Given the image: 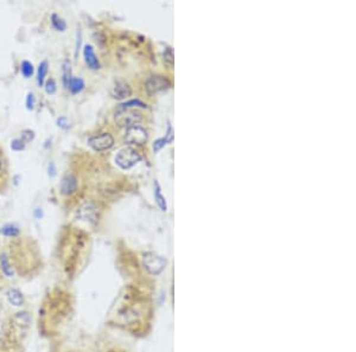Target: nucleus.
Listing matches in <instances>:
<instances>
[{"mask_svg": "<svg viewBox=\"0 0 356 352\" xmlns=\"http://www.w3.org/2000/svg\"><path fill=\"white\" fill-rule=\"evenodd\" d=\"M166 261L162 256L155 253H145L141 255V267L147 275L156 276L162 273L165 268Z\"/></svg>", "mask_w": 356, "mask_h": 352, "instance_id": "nucleus-7", "label": "nucleus"}, {"mask_svg": "<svg viewBox=\"0 0 356 352\" xmlns=\"http://www.w3.org/2000/svg\"><path fill=\"white\" fill-rule=\"evenodd\" d=\"M44 89H45L46 94H49V95H52V94L56 93L57 90V85H56V82H55L54 79H48L45 81V83H44Z\"/></svg>", "mask_w": 356, "mask_h": 352, "instance_id": "nucleus-28", "label": "nucleus"}, {"mask_svg": "<svg viewBox=\"0 0 356 352\" xmlns=\"http://www.w3.org/2000/svg\"><path fill=\"white\" fill-rule=\"evenodd\" d=\"M73 79L71 75V65L69 61H65L62 64V82L66 89H68V85L70 83V80Z\"/></svg>", "mask_w": 356, "mask_h": 352, "instance_id": "nucleus-22", "label": "nucleus"}, {"mask_svg": "<svg viewBox=\"0 0 356 352\" xmlns=\"http://www.w3.org/2000/svg\"><path fill=\"white\" fill-rule=\"evenodd\" d=\"M56 165H55L54 162H50L49 165H48V174L49 177H51V178H54L55 176H56Z\"/></svg>", "mask_w": 356, "mask_h": 352, "instance_id": "nucleus-34", "label": "nucleus"}, {"mask_svg": "<svg viewBox=\"0 0 356 352\" xmlns=\"http://www.w3.org/2000/svg\"><path fill=\"white\" fill-rule=\"evenodd\" d=\"M76 303L71 285L60 281L46 288L35 314L38 337L51 342L65 336L76 314Z\"/></svg>", "mask_w": 356, "mask_h": 352, "instance_id": "nucleus-1", "label": "nucleus"}, {"mask_svg": "<svg viewBox=\"0 0 356 352\" xmlns=\"http://www.w3.org/2000/svg\"><path fill=\"white\" fill-rule=\"evenodd\" d=\"M60 190L61 193L63 196H69V195H73L75 191L77 190V179L74 174H67L61 180V185H60Z\"/></svg>", "mask_w": 356, "mask_h": 352, "instance_id": "nucleus-16", "label": "nucleus"}, {"mask_svg": "<svg viewBox=\"0 0 356 352\" xmlns=\"http://www.w3.org/2000/svg\"><path fill=\"white\" fill-rule=\"evenodd\" d=\"M135 107L147 108V104H144V102L140 101V100H130V101L119 104L118 109H132V108H135Z\"/></svg>", "mask_w": 356, "mask_h": 352, "instance_id": "nucleus-26", "label": "nucleus"}, {"mask_svg": "<svg viewBox=\"0 0 356 352\" xmlns=\"http://www.w3.org/2000/svg\"><path fill=\"white\" fill-rule=\"evenodd\" d=\"M21 73L25 79H30V77H32L33 74H35V68H33L32 63L26 60L23 61V62L21 63Z\"/></svg>", "mask_w": 356, "mask_h": 352, "instance_id": "nucleus-25", "label": "nucleus"}, {"mask_svg": "<svg viewBox=\"0 0 356 352\" xmlns=\"http://www.w3.org/2000/svg\"><path fill=\"white\" fill-rule=\"evenodd\" d=\"M11 242L0 251V271L6 281H30L37 278L44 268L40 251L31 241L21 237L11 238Z\"/></svg>", "mask_w": 356, "mask_h": 352, "instance_id": "nucleus-3", "label": "nucleus"}, {"mask_svg": "<svg viewBox=\"0 0 356 352\" xmlns=\"http://www.w3.org/2000/svg\"><path fill=\"white\" fill-rule=\"evenodd\" d=\"M171 85L170 81L166 77L159 76V75H152L146 81V90L150 95L159 93V91L169 89Z\"/></svg>", "mask_w": 356, "mask_h": 352, "instance_id": "nucleus-14", "label": "nucleus"}, {"mask_svg": "<svg viewBox=\"0 0 356 352\" xmlns=\"http://www.w3.org/2000/svg\"><path fill=\"white\" fill-rule=\"evenodd\" d=\"M25 104H26L27 110H33L36 106V98L33 95V93H29L26 96V101H25Z\"/></svg>", "mask_w": 356, "mask_h": 352, "instance_id": "nucleus-30", "label": "nucleus"}, {"mask_svg": "<svg viewBox=\"0 0 356 352\" xmlns=\"http://www.w3.org/2000/svg\"><path fill=\"white\" fill-rule=\"evenodd\" d=\"M152 303L146 287L137 284L125 286L107 317V325L134 337H144L151 328Z\"/></svg>", "mask_w": 356, "mask_h": 352, "instance_id": "nucleus-2", "label": "nucleus"}, {"mask_svg": "<svg viewBox=\"0 0 356 352\" xmlns=\"http://www.w3.org/2000/svg\"><path fill=\"white\" fill-rule=\"evenodd\" d=\"M83 57H85L86 64L88 65L89 69L91 70H99L100 69V61L97 58L95 51H94V48L90 45V44H87L85 45V49H83Z\"/></svg>", "mask_w": 356, "mask_h": 352, "instance_id": "nucleus-17", "label": "nucleus"}, {"mask_svg": "<svg viewBox=\"0 0 356 352\" xmlns=\"http://www.w3.org/2000/svg\"><path fill=\"white\" fill-rule=\"evenodd\" d=\"M111 95L115 100H125L132 95V88L124 80H115L111 87Z\"/></svg>", "mask_w": 356, "mask_h": 352, "instance_id": "nucleus-15", "label": "nucleus"}, {"mask_svg": "<svg viewBox=\"0 0 356 352\" xmlns=\"http://www.w3.org/2000/svg\"><path fill=\"white\" fill-rule=\"evenodd\" d=\"M48 352H100L83 334H71L69 331L65 336L49 342Z\"/></svg>", "mask_w": 356, "mask_h": 352, "instance_id": "nucleus-6", "label": "nucleus"}, {"mask_svg": "<svg viewBox=\"0 0 356 352\" xmlns=\"http://www.w3.org/2000/svg\"><path fill=\"white\" fill-rule=\"evenodd\" d=\"M10 147L12 151L21 152V151H24L25 147H26V144H25L24 141L21 139V138H17V139H13L12 141H11Z\"/></svg>", "mask_w": 356, "mask_h": 352, "instance_id": "nucleus-27", "label": "nucleus"}, {"mask_svg": "<svg viewBox=\"0 0 356 352\" xmlns=\"http://www.w3.org/2000/svg\"><path fill=\"white\" fill-rule=\"evenodd\" d=\"M85 87L86 83L81 77H73V79L70 80V83H69L68 89L71 94H80L83 89H85Z\"/></svg>", "mask_w": 356, "mask_h": 352, "instance_id": "nucleus-21", "label": "nucleus"}, {"mask_svg": "<svg viewBox=\"0 0 356 352\" xmlns=\"http://www.w3.org/2000/svg\"><path fill=\"white\" fill-rule=\"evenodd\" d=\"M149 140V134H147L146 129L140 127L139 124L135 126L129 127L126 129V134H125V143L129 145H144Z\"/></svg>", "mask_w": 356, "mask_h": 352, "instance_id": "nucleus-12", "label": "nucleus"}, {"mask_svg": "<svg viewBox=\"0 0 356 352\" xmlns=\"http://www.w3.org/2000/svg\"><path fill=\"white\" fill-rule=\"evenodd\" d=\"M164 60H165L168 63H170V64L174 63V54H172L171 48H168L166 49V51L164 52Z\"/></svg>", "mask_w": 356, "mask_h": 352, "instance_id": "nucleus-33", "label": "nucleus"}, {"mask_svg": "<svg viewBox=\"0 0 356 352\" xmlns=\"http://www.w3.org/2000/svg\"><path fill=\"white\" fill-rule=\"evenodd\" d=\"M1 167H2V164H1V160H0V171H1Z\"/></svg>", "mask_w": 356, "mask_h": 352, "instance_id": "nucleus-39", "label": "nucleus"}, {"mask_svg": "<svg viewBox=\"0 0 356 352\" xmlns=\"http://www.w3.org/2000/svg\"><path fill=\"white\" fill-rule=\"evenodd\" d=\"M56 124L60 128L65 129V131H68V129L70 128V123H69V120L66 118V116H61V118H58L56 120Z\"/></svg>", "mask_w": 356, "mask_h": 352, "instance_id": "nucleus-31", "label": "nucleus"}, {"mask_svg": "<svg viewBox=\"0 0 356 352\" xmlns=\"http://www.w3.org/2000/svg\"><path fill=\"white\" fill-rule=\"evenodd\" d=\"M80 44H81V31H77V41H76V52H75V56H77V51L80 49Z\"/></svg>", "mask_w": 356, "mask_h": 352, "instance_id": "nucleus-36", "label": "nucleus"}, {"mask_svg": "<svg viewBox=\"0 0 356 352\" xmlns=\"http://www.w3.org/2000/svg\"><path fill=\"white\" fill-rule=\"evenodd\" d=\"M0 352H25V350H5L0 348Z\"/></svg>", "mask_w": 356, "mask_h": 352, "instance_id": "nucleus-38", "label": "nucleus"}, {"mask_svg": "<svg viewBox=\"0 0 356 352\" xmlns=\"http://www.w3.org/2000/svg\"><path fill=\"white\" fill-rule=\"evenodd\" d=\"M174 141V128H172V126L170 124V123H169L168 124V132H166V135L165 138H160V139L156 140L155 144H154V151L155 152H158L160 151L164 146L168 145V144H170Z\"/></svg>", "mask_w": 356, "mask_h": 352, "instance_id": "nucleus-18", "label": "nucleus"}, {"mask_svg": "<svg viewBox=\"0 0 356 352\" xmlns=\"http://www.w3.org/2000/svg\"><path fill=\"white\" fill-rule=\"evenodd\" d=\"M48 70H49V63L48 61L44 60L42 61L37 68V84L40 87H43L44 83H45V77L48 75Z\"/></svg>", "mask_w": 356, "mask_h": 352, "instance_id": "nucleus-20", "label": "nucleus"}, {"mask_svg": "<svg viewBox=\"0 0 356 352\" xmlns=\"http://www.w3.org/2000/svg\"><path fill=\"white\" fill-rule=\"evenodd\" d=\"M75 217H76V220L86 222V223L94 226L99 221V210H97V207L95 204L91 203V202H87V203L82 204L81 207H77Z\"/></svg>", "mask_w": 356, "mask_h": 352, "instance_id": "nucleus-9", "label": "nucleus"}, {"mask_svg": "<svg viewBox=\"0 0 356 352\" xmlns=\"http://www.w3.org/2000/svg\"><path fill=\"white\" fill-rule=\"evenodd\" d=\"M101 352H129L126 349L118 345H108L101 350Z\"/></svg>", "mask_w": 356, "mask_h": 352, "instance_id": "nucleus-32", "label": "nucleus"}, {"mask_svg": "<svg viewBox=\"0 0 356 352\" xmlns=\"http://www.w3.org/2000/svg\"><path fill=\"white\" fill-rule=\"evenodd\" d=\"M51 25L55 30L58 32H65L67 30V23L61 18L60 16L56 15V13H52L51 15Z\"/></svg>", "mask_w": 356, "mask_h": 352, "instance_id": "nucleus-24", "label": "nucleus"}, {"mask_svg": "<svg viewBox=\"0 0 356 352\" xmlns=\"http://www.w3.org/2000/svg\"><path fill=\"white\" fill-rule=\"evenodd\" d=\"M35 137H36V134L32 129H23L21 133V139L23 140L25 144L32 141L33 139H35Z\"/></svg>", "mask_w": 356, "mask_h": 352, "instance_id": "nucleus-29", "label": "nucleus"}, {"mask_svg": "<svg viewBox=\"0 0 356 352\" xmlns=\"http://www.w3.org/2000/svg\"><path fill=\"white\" fill-rule=\"evenodd\" d=\"M143 119L140 113L135 109H118L115 113V121L121 127H129L135 126L138 124Z\"/></svg>", "mask_w": 356, "mask_h": 352, "instance_id": "nucleus-11", "label": "nucleus"}, {"mask_svg": "<svg viewBox=\"0 0 356 352\" xmlns=\"http://www.w3.org/2000/svg\"><path fill=\"white\" fill-rule=\"evenodd\" d=\"M88 145L94 151L102 152L112 148L114 146V138L110 133H100V134L93 135L88 139Z\"/></svg>", "mask_w": 356, "mask_h": 352, "instance_id": "nucleus-13", "label": "nucleus"}, {"mask_svg": "<svg viewBox=\"0 0 356 352\" xmlns=\"http://www.w3.org/2000/svg\"><path fill=\"white\" fill-rule=\"evenodd\" d=\"M154 193H155V199H156V202H157L158 207H160L162 211H166V210H168L166 199H165V197L162 195V192H160V186L157 182H155V192Z\"/></svg>", "mask_w": 356, "mask_h": 352, "instance_id": "nucleus-23", "label": "nucleus"}, {"mask_svg": "<svg viewBox=\"0 0 356 352\" xmlns=\"http://www.w3.org/2000/svg\"><path fill=\"white\" fill-rule=\"evenodd\" d=\"M33 325L35 314L29 307L7 313L0 323V348L26 350V342Z\"/></svg>", "mask_w": 356, "mask_h": 352, "instance_id": "nucleus-4", "label": "nucleus"}, {"mask_svg": "<svg viewBox=\"0 0 356 352\" xmlns=\"http://www.w3.org/2000/svg\"><path fill=\"white\" fill-rule=\"evenodd\" d=\"M6 287H7V281L5 280L4 276H2L1 271H0V292H1V290H4Z\"/></svg>", "mask_w": 356, "mask_h": 352, "instance_id": "nucleus-35", "label": "nucleus"}, {"mask_svg": "<svg viewBox=\"0 0 356 352\" xmlns=\"http://www.w3.org/2000/svg\"><path fill=\"white\" fill-rule=\"evenodd\" d=\"M4 293H5V298H6L7 303L10 304L11 306H13L17 310L27 309L29 301H27L26 295L22 292L21 288L7 286L4 290Z\"/></svg>", "mask_w": 356, "mask_h": 352, "instance_id": "nucleus-10", "label": "nucleus"}, {"mask_svg": "<svg viewBox=\"0 0 356 352\" xmlns=\"http://www.w3.org/2000/svg\"><path fill=\"white\" fill-rule=\"evenodd\" d=\"M66 238L58 253V268L61 281L71 285L80 275L82 268L83 236L80 234H73V240H69V236Z\"/></svg>", "mask_w": 356, "mask_h": 352, "instance_id": "nucleus-5", "label": "nucleus"}, {"mask_svg": "<svg viewBox=\"0 0 356 352\" xmlns=\"http://www.w3.org/2000/svg\"><path fill=\"white\" fill-rule=\"evenodd\" d=\"M114 160H115V164L122 170H129L140 162L141 156L133 147H124L119 149Z\"/></svg>", "mask_w": 356, "mask_h": 352, "instance_id": "nucleus-8", "label": "nucleus"}, {"mask_svg": "<svg viewBox=\"0 0 356 352\" xmlns=\"http://www.w3.org/2000/svg\"><path fill=\"white\" fill-rule=\"evenodd\" d=\"M33 216H35L37 220H41V218L43 217V211H42V209H36L35 211H33Z\"/></svg>", "mask_w": 356, "mask_h": 352, "instance_id": "nucleus-37", "label": "nucleus"}, {"mask_svg": "<svg viewBox=\"0 0 356 352\" xmlns=\"http://www.w3.org/2000/svg\"><path fill=\"white\" fill-rule=\"evenodd\" d=\"M0 235L8 238H15L21 236V229L15 223H7L0 228Z\"/></svg>", "mask_w": 356, "mask_h": 352, "instance_id": "nucleus-19", "label": "nucleus"}]
</instances>
